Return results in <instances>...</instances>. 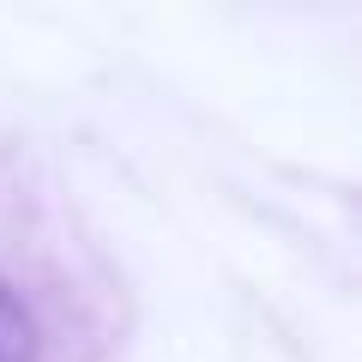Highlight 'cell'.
<instances>
[{"label":"cell","instance_id":"1","mask_svg":"<svg viewBox=\"0 0 362 362\" xmlns=\"http://www.w3.org/2000/svg\"><path fill=\"white\" fill-rule=\"evenodd\" d=\"M115 290L49 194L0 157V362H109Z\"/></svg>","mask_w":362,"mask_h":362}]
</instances>
